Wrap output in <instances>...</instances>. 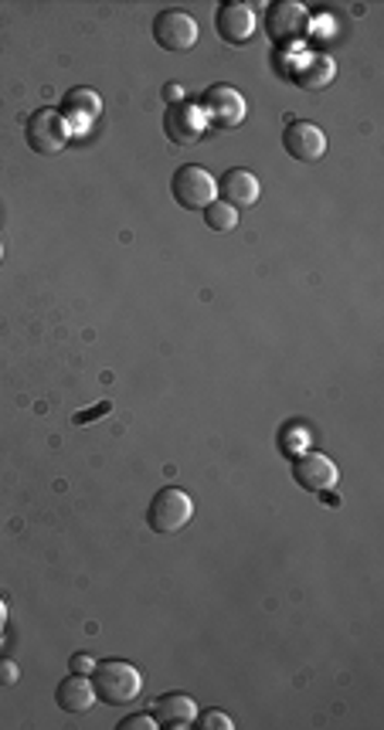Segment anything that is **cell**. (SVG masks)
I'll list each match as a JSON object with an SVG mask.
<instances>
[{"label": "cell", "instance_id": "cell-1", "mask_svg": "<svg viewBox=\"0 0 384 730\" xmlns=\"http://www.w3.org/2000/svg\"><path fill=\"white\" fill-rule=\"evenodd\" d=\"M92 686L96 700H102L109 707H123L144 693V672L126 659H106L96 663L92 669Z\"/></svg>", "mask_w": 384, "mask_h": 730}, {"label": "cell", "instance_id": "cell-2", "mask_svg": "<svg viewBox=\"0 0 384 730\" xmlns=\"http://www.w3.org/2000/svg\"><path fill=\"white\" fill-rule=\"evenodd\" d=\"M195 517V499L177 486H163L147 507V527L153 533H177Z\"/></svg>", "mask_w": 384, "mask_h": 730}, {"label": "cell", "instance_id": "cell-3", "mask_svg": "<svg viewBox=\"0 0 384 730\" xmlns=\"http://www.w3.org/2000/svg\"><path fill=\"white\" fill-rule=\"evenodd\" d=\"M171 194L184 211H205L211 201H218V181L198 163H184L171 177Z\"/></svg>", "mask_w": 384, "mask_h": 730}, {"label": "cell", "instance_id": "cell-4", "mask_svg": "<svg viewBox=\"0 0 384 730\" xmlns=\"http://www.w3.org/2000/svg\"><path fill=\"white\" fill-rule=\"evenodd\" d=\"M265 35L272 45L289 48L310 35V11L296 0H280L265 11Z\"/></svg>", "mask_w": 384, "mask_h": 730}, {"label": "cell", "instance_id": "cell-5", "mask_svg": "<svg viewBox=\"0 0 384 730\" xmlns=\"http://www.w3.org/2000/svg\"><path fill=\"white\" fill-rule=\"evenodd\" d=\"M24 136H27V147H32L35 153H41V157H59L65 150L72 133H69V126L62 120V112L45 106V109L32 112V120H27V126H24Z\"/></svg>", "mask_w": 384, "mask_h": 730}, {"label": "cell", "instance_id": "cell-6", "mask_svg": "<svg viewBox=\"0 0 384 730\" xmlns=\"http://www.w3.org/2000/svg\"><path fill=\"white\" fill-rule=\"evenodd\" d=\"M201 112H205L208 123L222 126V129H235V126L245 123V116H249V102H245V96L235 86H225V82H218V86L205 89Z\"/></svg>", "mask_w": 384, "mask_h": 730}, {"label": "cell", "instance_id": "cell-7", "mask_svg": "<svg viewBox=\"0 0 384 730\" xmlns=\"http://www.w3.org/2000/svg\"><path fill=\"white\" fill-rule=\"evenodd\" d=\"M198 21L181 8H168L153 17V41L163 51H190L198 45Z\"/></svg>", "mask_w": 384, "mask_h": 730}, {"label": "cell", "instance_id": "cell-8", "mask_svg": "<svg viewBox=\"0 0 384 730\" xmlns=\"http://www.w3.org/2000/svg\"><path fill=\"white\" fill-rule=\"evenodd\" d=\"M259 27V17H256V8L252 4H241V0H225L222 8L214 11V32L225 45H249L252 35Z\"/></svg>", "mask_w": 384, "mask_h": 730}, {"label": "cell", "instance_id": "cell-9", "mask_svg": "<svg viewBox=\"0 0 384 730\" xmlns=\"http://www.w3.org/2000/svg\"><path fill=\"white\" fill-rule=\"evenodd\" d=\"M205 129H208V120H205L201 106L187 102V99L168 106V112H163V133H168V139L177 147H195L205 136Z\"/></svg>", "mask_w": 384, "mask_h": 730}, {"label": "cell", "instance_id": "cell-10", "mask_svg": "<svg viewBox=\"0 0 384 730\" xmlns=\"http://www.w3.org/2000/svg\"><path fill=\"white\" fill-rule=\"evenodd\" d=\"M293 480L296 486H304L307 493H326L334 490L340 472H337V462L323 453H299L296 462H293Z\"/></svg>", "mask_w": 384, "mask_h": 730}, {"label": "cell", "instance_id": "cell-11", "mask_svg": "<svg viewBox=\"0 0 384 730\" xmlns=\"http://www.w3.org/2000/svg\"><path fill=\"white\" fill-rule=\"evenodd\" d=\"M283 150L299 163H317L326 153V136L310 120H293L283 129Z\"/></svg>", "mask_w": 384, "mask_h": 730}, {"label": "cell", "instance_id": "cell-12", "mask_svg": "<svg viewBox=\"0 0 384 730\" xmlns=\"http://www.w3.org/2000/svg\"><path fill=\"white\" fill-rule=\"evenodd\" d=\"M59 112H62V120H65L69 133H86V129L99 120V112H102V99H99V92H96V89H89V86H78V89H69V92H65V99H62Z\"/></svg>", "mask_w": 384, "mask_h": 730}, {"label": "cell", "instance_id": "cell-13", "mask_svg": "<svg viewBox=\"0 0 384 730\" xmlns=\"http://www.w3.org/2000/svg\"><path fill=\"white\" fill-rule=\"evenodd\" d=\"M259 177L252 171H245V166H232V171L222 174V181H218V201L232 205L235 211L238 208H252L259 201Z\"/></svg>", "mask_w": 384, "mask_h": 730}, {"label": "cell", "instance_id": "cell-14", "mask_svg": "<svg viewBox=\"0 0 384 730\" xmlns=\"http://www.w3.org/2000/svg\"><path fill=\"white\" fill-rule=\"evenodd\" d=\"M289 78L307 92H323L337 78V62L326 59V54H307L289 69Z\"/></svg>", "mask_w": 384, "mask_h": 730}, {"label": "cell", "instance_id": "cell-15", "mask_svg": "<svg viewBox=\"0 0 384 730\" xmlns=\"http://www.w3.org/2000/svg\"><path fill=\"white\" fill-rule=\"evenodd\" d=\"M153 720L157 727H168V730H187L198 720V707L187 693H163L153 704Z\"/></svg>", "mask_w": 384, "mask_h": 730}, {"label": "cell", "instance_id": "cell-16", "mask_svg": "<svg viewBox=\"0 0 384 730\" xmlns=\"http://www.w3.org/2000/svg\"><path fill=\"white\" fill-rule=\"evenodd\" d=\"M54 704H59L65 714H86L92 710L96 704V686L89 677H82V672H72L69 680L59 683V690H54Z\"/></svg>", "mask_w": 384, "mask_h": 730}, {"label": "cell", "instance_id": "cell-17", "mask_svg": "<svg viewBox=\"0 0 384 730\" xmlns=\"http://www.w3.org/2000/svg\"><path fill=\"white\" fill-rule=\"evenodd\" d=\"M205 224H208L211 232H218V235L235 232L238 228V211L232 205H225V201H211L205 208Z\"/></svg>", "mask_w": 384, "mask_h": 730}, {"label": "cell", "instance_id": "cell-18", "mask_svg": "<svg viewBox=\"0 0 384 730\" xmlns=\"http://www.w3.org/2000/svg\"><path fill=\"white\" fill-rule=\"evenodd\" d=\"M195 723H198L201 730H232V727H235V720H232L225 710H208V714H201Z\"/></svg>", "mask_w": 384, "mask_h": 730}, {"label": "cell", "instance_id": "cell-19", "mask_svg": "<svg viewBox=\"0 0 384 730\" xmlns=\"http://www.w3.org/2000/svg\"><path fill=\"white\" fill-rule=\"evenodd\" d=\"M120 730H157V720L147 714H133V717L120 720Z\"/></svg>", "mask_w": 384, "mask_h": 730}, {"label": "cell", "instance_id": "cell-20", "mask_svg": "<svg viewBox=\"0 0 384 730\" xmlns=\"http://www.w3.org/2000/svg\"><path fill=\"white\" fill-rule=\"evenodd\" d=\"M69 669H72V672H82V677H92L96 659H92L89 653H75V656L69 659Z\"/></svg>", "mask_w": 384, "mask_h": 730}, {"label": "cell", "instance_id": "cell-21", "mask_svg": "<svg viewBox=\"0 0 384 730\" xmlns=\"http://www.w3.org/2000/svg\"><path fill=\"white\" fill-rule=\"evenodd\" d=\"M11 686V683H17V666L14 663H8V659H0V686Z\"/></svg>", "mask_w": 384, "mask_h": 730}, {"label": "cell", "instance_id": "cell-22", "mask_svg": "<svg viewBox=\"0 0 384 730\" xmlns=\"http://www.w3.org/2000/svg\"><path fill=\"white\" fill-rule=\"evenodd\" d=\"M181 96H184V89H181V86H163V99H168L171 106H174V102H184Z\"/></svg>", "mask_w": 384, "mask_h": 730}, {"label": "cell", "instance_id": "cell-23", "mask_svg": "<svg viewBox=\"0 0 384 730\" xmlns=\"http://www.w3.org/2000/svg\"><path fill=\"white\" fill-rule=\"evenodd\" d=\"M109 411V405H99L96 411H89V415H75V425H89V418H96V415H106Z\"/></svg>", "mask_w": 384, "mask_h": 730}, {"label": "cell", "instance_id": "cell-24", "mask_svg": "<svg viewBox=\"0 0 384 730\" xmlns=\"http://www.w3.org/2000/svg\"><path fill=\"white\" fill-rule=\"evenodd\" d=\"M4 622H8V608H4V602H0V632H4Z\"/></svg>", "mask_w": 384, "mask_h": 730}, {"label": "cell", "instance_id": "cell-25", "mask_svg": "<svg viewBox=\"0 0 384 730\" xmlns=\"http://www.w3.org/2000/svg\"><path fill=\"white\" fill-rule=\"evenodd\" d=\"M0 259H4V245H0Z\"/></svg>", "mask_w": 384, "mask_h": 730}]
</instances>
